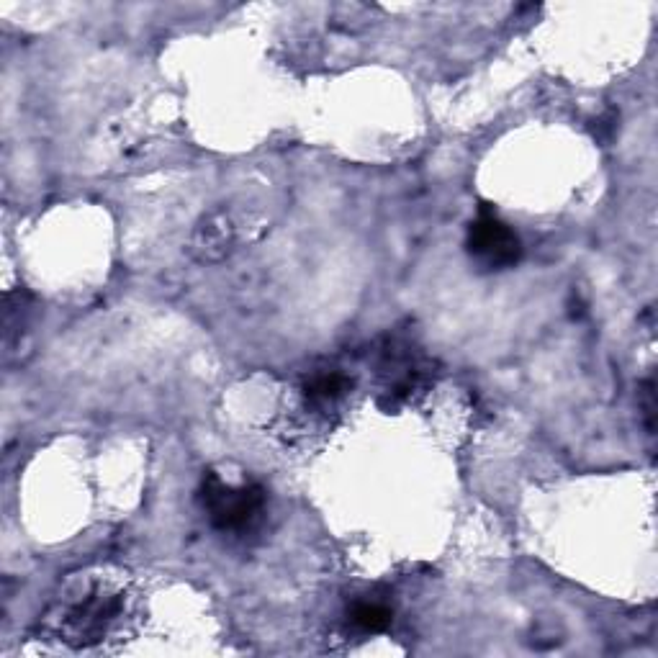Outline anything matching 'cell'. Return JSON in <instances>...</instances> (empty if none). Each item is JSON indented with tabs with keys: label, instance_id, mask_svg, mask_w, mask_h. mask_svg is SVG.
Returning a JSON list of instances; mask_svg holds the SVG:
<instances>
[{
	"label": "cell",
	"instance_id": "6da1fadb",
	"mask_svg": "<svg viewBox=\"0 0 658 658\" xmlns=\"http://www.w3.org/2000/svg\"><path fill=\"white\" fill-rule=\"evenodd\" d=\"M201 507L219 533L245 535L258 527L265 515V489L260 484L232 486L219 479V473L206 471L198 489Z\"/></svg>",
	"mask_w": 658,
	"mask_h": 658
},
{
	"label": "cell",
	"instance_id": "7a4b0ae2",
	"mask_svg": "<svg viewBox=\"0 0 658 658\" xmlns=\"http://www.w3.org/2000/svg\"><path fill=\"white\" fill-rule=\"evenodd\" d=\"M466 252L484 273L515 268L522 260V242L517 232L502 222L489 204H481L479 216L468 224Z\"/></svg>",
	"mask_w": 658,
	"mask_h": 658
},
{
	"label": "cell",
	"instance_id": "3957f363",
	"mask_svg": "<svg viewBox=\"0 0 658 658\" xmlns=\"http://www.w3.org/2000/svg\"><path fill=\"white\" fill-rule=\"evenodd\" d=\"M121 602L119 597H108L98 587L90 589L85 597L75 599V602H65L60 610L62 617V635L67 641L75 638L80 643L98 641L106 630L108 623H114V617L119 615Z\"/></svg>",
	"mask_w": 658,
	"mask_h": 658
},
{
	"label": "cell",
	"instance_id": "277c9868",
	"mask_svg": "<svg viewBox=\"0 0 658 658\" xmlns=\"http://www.w3.org/2000/svg\"><path fill=\"white\" fill-rule=\"evenodd\" d=\"M229 242H232V227L222 214L209 216L204 227H198L196 232V250L201 260H219L227 252Z\"/></svg>",
	"mask_w": 658,
	"mask_h": 658
},
{
	"label": "cell",
	"instance_id": "5b68a950",
	"mask_svg": "<svg viewBox=\"0 0 658 658\" xmlns=\"http://www.w3.org/2000/svg\"><path fill=\"white\" fill-rule=\"evenodd\" d=\"M350 623L355 625L363 633H383V630H389L391 623H394V612H391L389 605H383V602H355L353 610H350Z\"/></svg>",
	"mask_w": 658,
	"mask_h": 658
},
{
	"label": "cell",
	"instance_id": "8992f818",
	"mask_svg": "<svg viewBox=\"0 0 658 658\" xmlns=\"http://www.w3.org/2000/svg\"><path fill=\"white\" fill-rule=\"evenodd\" d=\"M347 386H350V381H347L342 373L332 371V373H317L314 378H309L304 391H306V399L312 401V404H317V407H327V404H335L340 396H345Z\"/></svg>",
	"mask_w": 658,
	"mask_h": 658
},
{
	"label": "cell",
	"instance_id": "52a82bcc",
	"mask_svg": "<svg viewBox=\"0 0 658 658\" xmlns=\"http://www.w3.org/2000/svg\"><path fill=\"white\" fill-rule=\"evenodd\" d=\"M638 401H641L643 419H646V430L653 435V419H656V391H653V378H646L638 391Z\"/></svg>",
	"mask_w": 658,
	"mask_h": 658
}]
</instances>
